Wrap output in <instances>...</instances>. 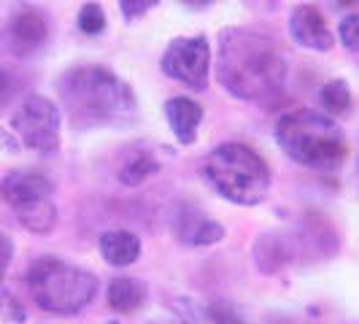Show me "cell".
Here are the masks:
<instances>
[{
	"label": "cell",
	"mask_w": 359,
	"mask_h": 324,
	"mask_svg": "<svg viewBox=\"0 0 359 324\" xmlns=\"http://www.w3.org/2000/svg\"><path fill=\"white\" fill-rule=\"evenodd\" d=\"M205 176L214 189L230 203L257 205L268 198L270 170L252 146L222 144L205 160Z\"/></svg>",
	"instance_id": "cell-5"
},
{
	"label": "cell",
	"mask_w": 359,
	"mask_h": 324,
	"mask_svg": "<svg viewBox=\"0 0 359 324\" xmlns=\"http://www.w3.org/2000/svg\"><path fill=\"white\" fill-rule=\"evenodd\" d=\"M208 319H211V324H243L241 313H235L227 303H211L208 306Z\"/></svg>",
	"instance_id": "cell-23"
},
{
	"label": "cell",
	"mask_w": 359,
	"mask_h": 324,
	"mask_svg": "<svg viewBox=\"0 0 359 324\" xmlns=\"http://www.w3.org/2000/svg\"><path fill=\"white\" fill-rule=\"evenodd\" d=\"M6 87H8V76H6V73L0 71V95L6 92Z\"/></svg>",
	"instance_id": "cell-28"
},
{
	"label": "cell",
	"mask_w": 359,
	"mask_h": 324,
	"mask_svg": "<svg viewBox=\"0 0 359 324\" xmlns=\"http://www.w3.org/2000/svg\"><path fill=\"white\" fill-rule=\"evenodd\" d=\"M79 30L87 33V36H100L106 30V14H103V6L97 3H87L81 11H79Z\"/></svg>",
	"instance_id": "cell-20"
},
{
	"label": "cell",
	"mask_w": 359,
	"mask_h": 324,
	"mask_svg": "<svg viewBox=\"0 0 359 324\" xmlns=\"http://www.w3.org/2000/svg\"><path fill=\"white\" fill-rule=\"evenodd\" d=\"M338 38L346 49L359 52V14H348L341 19V27H338Z\"/></svg>",
	"instance_id": "cell-21"
},
{
	"label": "cell",
	"mask_w": 359,
	"mask_h": 324,
	"mask_svg": "<svg viewBox=\"0 0 359 324\" xmlns=\"http://www.w3.org/2000/svg\"><path fill=\"white\" fill-rule=\"evenodd\" d=\"M0 149H6V151H17V149H19L17 138H14L11 133H6V130H0Z\"/></svg>",
	"instance_id": "cell-26"
},
{
	"label": "cell",
	"mask_w": 359,
	"mask_h": 324,
	"mask_svg": "<svg viewBox=\"0 0 359 324\" xmlns=\"http://www.w3.org/2000/svg\"><path fill=\"white\" fill-rule=\"evenodd\" d=\"M108 306L114 308L116 313H133V311H138L141 303H144L146 297V289L141 281H135V278H114L111 284H108Z\"/></svg>",
	"instance_id": "cell-14"
},
{
	"label": "cell",
	"mask_w": 359,
	"mask_h": 324,
	"mask_svg": "<svg viewBox=\"0 0 359 324\" xmlns=\"http://www.w3.org/2000/svg\"><path fill=\"white\" fill-rule=\"evenodd\" d=\"M17 216L19 222H22V227H27L30 233H38V235L52 233L54 224H57V208H54L52 198L36 200L30 205H22V208H17Z\"/></svg>",
	"instance_id": "cell-15"
},
{
	"label": "cell",
	"mask_w": 359,
	"mask_h": 324,
	"mask_svg": "<svg viewBox=\"0 0 359 324\" xmlns=\"http://www.w3.org/2000/svg\"><path fill=\"white\" fill-rule=\"evenodd\" d=\"M54 184L43 173H36V170H14L8 173L3 184H0V195L3 200L17 211L22 205H30L36 200H46L52 198Z\"/></svg>",
	"instance_id": "cell-10"
},
{
	"label": "cell",
	"mask_w": 359,
	"mask_h": 324,
	"mask_svg": "<svg viewBox=\"0 0 359 324\" xmlns=\"http://www.w3.org/2000/svg\"><path fill=\"white\" fill-rule=\"evenodd\" d=\"M165 116H168V125L173 130V135L184 146L198 141V127L203 122V108L192 97H170L165 103Z\"/></svg>",
	"instance_id": "cell-12"
},
{
	"label": "cell",
	"mask_w": 359,
	"mask_h": 324,
	"mask_svg": "<svg viewBox=\"0 0 359 324\" xmlns=\"http://www.w3.org/2000/svg\"><path fill=\"white\" fill-rule=\"evenodd\" d=\"M173 230L181 243H187V246H214L224 238V227L192 205H181L176 222H173Z\"/></svg>",
	"instance_id": "cell-11"
},
{
	"label": "cell",
	"mask_w": 359,
	"mask_h": 324,
	"mask_svg": "<svg viewBox=\"0 0 359 324\" xmlns=\"http://www.w3.org/2000/svg\"><path fill=\"white\" fill-rule=\"evenodd\" d=\"M11 259H14V241L6 233H0V278H3V273L8 270Z\"/></svg>",
	"instance_id": "cell-25"
},
{
	"label": "cell",
	"mask_w": 359,
	"mask_h": 324,
	"mask_svg": "<svg viewBox=\"0 0 359 324\" xmlns=\"http://www.w3.org/2000/svg\"><path fill=\"white\" fill-rule=\"evenodd\" d=\"M160 0H119V6H122V14H125L127 19H135L141 17V14H146L149 8H154Z\"/></svg>",
	"instance_id": "cell-24"
},
{
	"label": "cell",
	"mask_w": 359,
	"mask_h": 324,
	"mask_svg": "<svg viewBox=\"0 0 359 324\" xmlns=\"http://www.w3.org/2000/svg\"><path fill=\"white\" fill-rule=\"evenodd\" d=\"M160 170V162L154 160L151 154H135L130 162H125V168L119 170V179L122 184L127 187H138V184H144L149 176H154Z\"/></svg>",
	"instance_id": "cell-18"
},
{
	"label": "cell",
	"mask_w": 359,
	"mask_h": 324,
	"mask_svg": "<svg viewBox=\"0 0 359 324\" xmlns=\"http://www.w3.org/2000/svg\"><path fill=\"white\" fill-rule=\"evenodd\" d=\"M100 254L108 265L127 268L141 257V241H138V235L127 233V230H111V233L100 235Z\"/></svg>",
	"instance_id": "cell-13"
},
{
	"label": "cell",
	"mask_w": 359,
	"mask_h": 324,
	"mask_svg": "<svg viewBox=\"0 0 359 324\" xmlns=\"http://www.w3.org/2000/svg\"><path fill=\"white\" fill-rule=\"evenodd\" d=\"M216 76L222 87L235 97L270 106L284 95L287 62L265 33L233 27L219 38Z\"/></svg>",
	"instance_id": "cell-1"
},
{
	"label": "cell",
	"mask_w": 359,
	"mask_h": 324,
	"mask_svg": "<svg viewBox=\"0 0 359 324\" xmlns=\"http://www.w3.org/2000/svg\"><path fill=\"white\" fill-rule=\"evenodd\" d=\"M27 287L38 308L57 316H73L95 300L97 278L65 259L41 257L27 268Z\"/></svg>",
	"instance_id": "cell-4"
},
{
	"label": "cell",
	"mask_w": 359,
	"mask_h": 324,
	"mask_svg": "<svg viewBox=\"0 0 359 324\" xmlns=\"http://www.w3.org/2000/svg\"><path fill=\"white\" fill-rule=\"evenodd\" d=\"M162 71L165 76L176 79L192 90L208 87V71H211V46L208 38H173L162 54Z\"/></svg>",
	"instance_id": "cell-7"
},
{
	"label": "cell",
	"mask_w": 359,
	"mask_h": 324,
	"mask_svg": "<svg viewBox=\"0 0 359 324\" xmlns=\"http://www.w3.org/2000/svg\"><path fill=\"white\" fill-rule=\"evenodd\" d=\"M319 103L327 114H332V116H338L343 114L346 108L351 106V90H348V84L343 81V79H332V81H327L319 92Z\"/></svg>",
	"instance_id": "cell-17"
},
{
	"label": "cell",
	"mask_w": 359,
	"mask_h": 324,
	"mask_svg": "<svg viewBox=\"0 0 359 324\" xmlns=\"http://www.w3.org/2000/svg\"><path fill=\"white\" fill-rule=\"evenodd\" d=\"M343 3H351V0H343Z\"/></svg>",
	"instance_id": "cell-30"
},
{
	"label": "cell",
	"mask_w": 359,
	"mask_h": 324,
	"mask_svg": "<svg viewBox=\"0 0 359 324\" xmlns=\"http://www.w3.org/2000/svg\"><path fill=\"white\" fill-rule=\"evenodd\" d=\"M19 144L33 151H54L60 146V108L43 95L25 97L11 116Z\"/></svg>",
	"instance_id": "cell-6"
},
{
	"label": "cell",
	"mask_w": 359,
	"mask_h": 324,
	"mask_svg": "<svg viewBox=\"0 0 359 324\" xmlns=\"http://www.w3.org/2000/svg\"><path fill=\"white\" fill-rule=\"evenodd\" d=\"M276 141L289 160L311 170H338L348 154L346 133L335 119L311 108H297L276 122Z\"/></svg>",
	"instance_id": "cell-3"
},
{
	"label": "cell",
	"mask_w": 359,
	"mask_h": 324,
	"mask_svg": "<svg viewBox=\"0 0 359 324\" xmlns=\"http://www.w3.org/2000/svg\"><path fill=\"white\" fill-rule=\"evenodd\" d=\"M60 97L76 127H116L135 119V95L106 65H79L60 79Z\"/></svg>",
	"instance_id": "cell-2"
},
{
	"label": "cell",
	"mask_w": 359,
	"mask_h": 324,
	"mask_svg": "<svg viewBox=\"0 0 359 324\" xmlns=\"http://www.w3.org/2000/svg\"><path fill=\"white\" fill-rule=\"evenodd\" d=\"M106 324H119V322H106Z\"/></svg>",
	"instance_id": "cell-29"
},
{
	"label": "cell",
	"mask_w": 359,
	"mask_h": 324,
	"mask_svg": "<svg viewBox=\"0 0 359 324\" xmlns=\"http://www.w3.org/2000/svg\"><path fill=\"white\" fill-rule=\"evenodd\" d=\"M6 46L17 57H30L36 54L46 38H49V22L43 17V11L36 6H22L17 8L8 25H6Z\"/></svg>",
	"instance_id": "cell-8"
},
{
	"label": "cell",
	"mask_w": 359,
	"mask_h": 324,
	"mask_svg": "<svg viewBox=\"0 0 359 324\" xmlns=\"http://www.w3.org/2000/svg\"><path fill=\"white\" fill-rule=\"evenodd\" d=\"M265 254H268L270 259L259 268L262 273H278L292 259V249L284 243L281 235H265V238H259V243L254 246V259H262Z\"/></svg>",
	"instance_id": "cell-16"
},
{
	"label": "cell",
	"mask_w": 359,
	"mask_h": 324,
	"mask_svg": "<svg viewBox=\"0 0 359 324\" xmlns=\"http://www.w3.org/2000/svg\"><path fill=\"white\" fill-rule=\"evenodd\" d=\"M0 313L8 319V322H17L22 324L27 319V313H25V308L19 306V300L14 295H8L6 289H0Z\"/></svg>",
	"instance_id": "cell-22"
},
{
	"label": "cell",
	"mask_w": 359,
	"mask_h": 324,
	"mask_svg": "<svg viewBox=\"0 0 359 324\" xmlns=\"http://www.w3.org/2000/svg\"><path fill=\"white\" fill-rule=\"evenodd\" d=\"M170 308H173V313L179 316L181 324H211V319H208V308L198 306V303L189 300V297L173 300Z\"/></svg>",
	"instance_id": "cell-19"
},
{
	"label": "cell",
	"mask_w": 359,
	"mask_h": 324,
	"mask_svg": "<svg viewBox=\"0 0 359 324\" xmlns=\"http://www.w3.org/2000/svg\"><path fill=\"white\" fill-rule=\"evenodd\" d=\"M187 8H192V11H203V8H208L214 0H181Z\"/></svg>",
	"instance_id": "cell-27"
},
{
	"label": "cell",
	"mask_w": 359,
	"mask_h": 324,
	"mask_svg": "<svg viewBox=\"0 0 359 324\" xmlns=\"http://www.w3.org/2000/svg\"><path fill=\"white\" fill-rule=\"evenodd\" d=\"M289 36L313 52H330L335 46V33L316 6H297L289 14Z\"/></svg>",
	"instance_id": "cell-9"
}]
</instances>
